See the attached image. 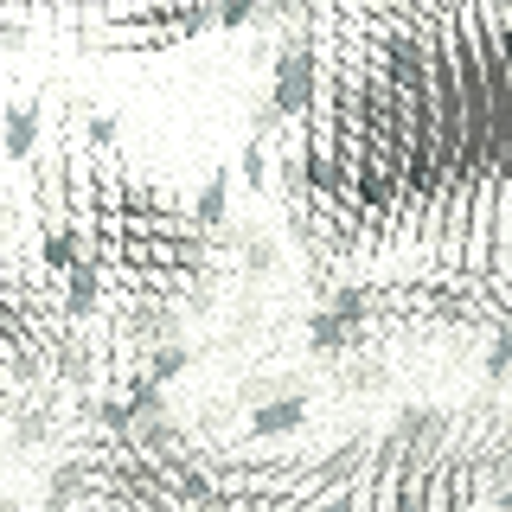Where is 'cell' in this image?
Here are the masks:
<instances>
[{
    "mask_svg": "<svg viewBox=\"0 0 512 512\" xmlns=\"http://www.w3.org/2000/svg\"><path fill=\"white\" fill-rule=\"evenodd\" d=\"M308 180L352 212H410L512 173V26H461L320 96Z\"/></svg>",
    "mask_w": 512,
    "mask_h": 512,
    "instance_id": "1",
    "label": "cell"
}]
</instances>
